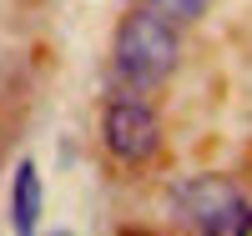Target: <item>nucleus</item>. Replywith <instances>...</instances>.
I'll return each instance as SVG.
<instances>
[{"label":"nucleus","instance_id":"f03ea898","mask_svg":"<svg viewBox=\"0 0 252 236\" xmlns=\"http://www.w3.org/2000/svg\"><path fill=\"white\" fill-rule=\"evenodd\" d=\"M172 216H177V226L202 231V236H247L252 201L227 176H192L172 191Z\"/></svg>","mask_w":252,"mask_h":236},{"label":"nucleus","instance_id":"39448f33","mask_svg":"<svg viewBox=\"0 0 252 236\" xmlns=\"http://www.w3.org/2000/svg\"><path fill=\"white\" fill-rule=\"evenodd\" d=\"M146 5H152L157 15H166L172 26H187V20H202L212 0H146Z\"/></svg>","mask_w":252,"mask_h":236},{"label":"nucleus","instance_id":"7ed1b4c3","mask_svg":"<svg viewBox=\"0 0 252 236\" xmlns=\"http://www.w3.org/2000/svg\"><path fill=\"white\" fill-rule=\"evenodd\" d=\"M101 136H106V151L126 166H136L157 151V141H161V126L157 116L146 111L141 101H111L106 105V116H101Z\"/></svg>","mask_w":252,"mask_h":236},{"label":"nucleus","instance_id":"f257e3e1","mask_svg":"<svg viewBox=\"0 0 252 236\" xmlns=\"http://www.w3.org/2000/svg\"><path fill=\"white\" fill-rule=\"evenodd\" d=\"M177 55H182V40H177V26L166 15H157L152 5L146 10H131L116 30V71L121 80L131 85H161L166 76L177 71Z\"/></svg>","mask_w":252,"mask_h":236},{"label":"nucleus","instance_id":"20e7f679","mask_svg":"<svg viewBox=\"0 0 252 236\" xmlns=\"http://www.w3.org/2000/svg\"><path fill=\"white\" fill-rule=\"evenodd\" d=\"M10 216H15V231L31 236L40 226V176L31 161L15 166V186H10Z\"/></svg>","mask_w":252,"mask_h":236}]
</instances>
